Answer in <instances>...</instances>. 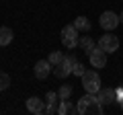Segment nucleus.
Wrapping results in <instances>:
<instances>
[{
	"instance_id": "nucleus-1",
	"label": "nucleus",
	"mask_w": 123,
	"mask_h": 115,
	"mask_svg": "<svg viewBox=\"0 0 123 115\" xmlns=\"http://www.w3.org/2000/svg\"><path fill=\"white\" fill-rule=\"evenodd\" d=\"M78 113L80 115H101L103 113V103L98 99V95H92V93H86L78 103Z\"/></svg>"
},
{
	"instance_id": "nucleus-2",
	"label": "nucleus",
	"mask_w": 123,
	"mask_h": 115,
	"mask_svg": "<svg viewBox=\"0 0 123 115\" xmlns=\"http://www.w3.org/2000/svg\"><path fill=\"white\" fill-rule=\"evenodd\" d=\"M80 78H82V89L86 90V93L97 95L98 90H101V76H98L97 70H86Z\"/></svg>"
},
{
	"instance_id": "nucleus-3",
	"label": "nucleus",
	"mask_w": 123,
	"mask_h": 115,
	"mask_svg": "<svg viewBox=\"0 0 123 115\" xmlns=\"http://www.w3.org/2000/svg\"><path fill=\"white\" fill-rule=\"evenodd\" d=\"M78 29H76V25H66L64 29H62V43H64V47H68V49H74L76 45H78V39H80V35H78Z\"/></svg>"
},
{
	"instance_id": "nucleus-4",
	"label": "nucleus",
	"mask_w": 123,
	"mask_h": 115,
	"mask_svg": "<svg viewBox=\"0 0 123 115\" xmlns=\"http://www.w3.org/2000/svg\"><path fill=\"white\" fill-rule=\"evenodd\" d=\"M119 37L117 35H111V33H107V35H103L101 39H98V47L103 49V51H107V53H113V51H117L119 49Z\"/></svg>"
},
{
	"instance_id": "nucleus-5",
	"label": "nucleus",
	"mask_w": 123,
	"mask_h": 115,
	"mask_svg": "<svg viewBox=\"0 0 123 115\" xmlns=\"http://www.w3.org/2000/svg\"><path fill=\"white\" fill-rule=\"evenodd\" d=\"M98 23H101V27L105 31H113L115 27L121 23V19H119V14H115L113 10H105V13L101 14V19H98Z\"/></svg>"
},
{
	"instance_id": "nucleus-6",
	"label": "nucleus",
	"mask_w": 123,
	"mask_h": 115,
	"mask_svg": "<svg viewBox=\"0 0 123 115\" xmlns=\"http://www.w3.org/2000/svg\"><path fill=\"white\" fill-rule=\"evenodd\" d=\"M88 60H90L92 68H105L107 66V51H103V49L97 45V47L88 53Z\"/></svg>"
},
{
	"instance_id": "nucleus-7",
	"label": "nucleus",
	"mask_w": 123,
	"mask_h": 115,
	"mask_svg": "<svg viewBox=\"0 0 123 115\" xmlns=\"http://www.w3.org/2000/svg\"><path fill=\"white\" fill-rule=\"evenodd\" d=\"M51 70H53V66L49 64V60H39V62L35 64V76L39 80H45Z\"/></svg>"
},
{
	"instance_id": "nucleus-8",
	"label": "nucleus",
	"mask_w": 123,
	"mask_h": 115,
	"mask_svg": "<svg viewBox=\"0 0 123 115\" xmlns=\"http://www.w3.org/2000/svg\"><path fill=\"white\" fill-rule=\"evenodd\" d=\"M45 101H41L39 97H31V99H27V109L31 111V113H35V115H41V113H45Z\"/></svg>"
},
{
	"instance_id": "nucleus-9",
	"label": "nucleus",
	"mask_w": 123,
	"mask_h": 115,
	"mask_svg": "<svg viewBox=\"0 0 123 115\" xmlns=\"http://www.w3.org/2000/svg\"><path fill=\"white\" fill-rule=\"evenodd\" d=\"M97 95H98L103 105H111V103L117 101V89H101Z\"/></svg>"
},
{
	"instance_id": "nucleus-10",
	"label": "nucleus",
	"mask_w": 123,
	"mask_h": 115,
	"mask_svg": "<svg viewBox=\"0 0 123 115\" xmlns=\"http://www.w3.org/2000/svg\"><path fill=\"white\" fill-rule=\"evenodd\" d=\"M74 113H78V105H74L70 99H64V101L60 99V115H74Z\"/></svg>"
},
{
	"instance_id": "nucleus-11",
	"label": "nucleus",
	"mask_w": 123,
	"mask_h": 115,
	"mask_svg": "<svg viewBox=\"0 0 123 115\" xmlns=\"http://www.w3.org/2000/svg\"><path fill=\"white\" fill-rule=\"evenodd\" d=\"M78 45H80V49H82L84 53H90L92 49L97 47V45H94V41H92V37H88V35H82L78 39Z\"/></svg>"
},
{
	"instance_id": "nucleus-12",
	"label": "nucleus",
	"mask_w": 123,
	"mask_h": 115,
	"mask_svg": "<svg viewBox=\"0 0 123 115\" xmlns=\"http://www.w3.org/2000/svg\"><path fill=\"white\" fill-rule=\"evenodd\" d=\"M12 37H14V33H12L10 27H0V47L2 45H8L12 41Z\"/></svg>"
},
{
	"instance_id": "nucleus-13",
	"label": "nucleus",
	"mask_w": 123,
	"mask_h": 115,
	"mask_svg": "<svg viewBox=\"0 0 123 115\" xmlns=\"http://www.w3.org/2000/svg\"><path fill=\"white\" fill-rule=\"evenodd\" d=\"M74 25H76V29L78 31H82V33H86V31H90V21H88L86 17H76L74 19Z\"/></svg>"
},
{
	"instance_id": "nucleus-14",
	"label": "nucleus",
	"mask_w": 123,
	"mask_h": 115,
	"mask_svg": "<svg viewBox=\"0 0 123 115\" xmlns=\"http://www.w3.org/2000/svg\"><path fill=\"white\" fill-rule=\"evenodd\" d=\"M53 74H55L57 78H66V76L72 74V70L68 66H64V64H57V66H53Z\"/></svg>"
},
{
	"instance_id": "nucleus-15",
	"label": "nucleus",
	"mask_w": 123,
	"mask_h": 115,
	"mask_svg": "<svg viewBox=\"0 0 123 115\" xmlns=\"http://www.w3.org/2000/svg\"><path fill=\"white\" fill-rule=\"evenodd\" d=\"M47 60H49V64H51V66H57V64H62V60H64V53L57 51V49H53V51H49Z\"/></svg>"
},
{
	"instance_id": "nucleus-16",
	"label": "nucleus",
	"mask_w": 123,
	"mask_h": 115,
	"mask_svg": "<svg viewBox=\"0 0 123 115\" xmlns=\"http://www.w3.org/2000/svg\"><path fill=\"white\" fill-rule=\"evenodd\" d=\"M45 113H49V115H53V113H60V99H55V101H47Z\"/></svg>"
},
{
	"instance_id": "nucleus-17",
	"label": "nucleus",
	"mask_w": 123,
	"mask_h": 115,
	"mask_svg": "<svg viewBox=\"0 0 123 115\" xmlns=\"http://www.w3.org/2000/svg\"><path fill=\"white\" fill-rule=\"evenodd\" d=\"M72 93H74V89H72L70 84H64V86L57 90V95H60L62 101H64V99H70V97H72Z\"/></svg>"
},
{
	"instance_id": "nucleus-18",
	"label": "nucleus",
	"mask_w": 123,
	"mask_h": 115,
	"mask_svg": "<svg viewBox=\"0 0 123 115\" xmlns=\"http://www.w3.org/2000/svg\"><path fill=\"white\" fill-rule=\"evenodd\" d=\"M8 86H10V76L0 70V90H6Z\"/></svg>"
},
{
	"instance_id": "nucleus-19",
	"label": "nucleus",
	"mask_w": 123,
	"mask_h": 115,
	"mask_svg": "<svg viewBox=\"0 0 123 115\" xmlns=\"http://www.w3.org/2000/svg\"><path fill=\"white\" fill-rule=\"evenodd\" d=\"M84 72H86V66H84V64H80V62H76V66H74V70H72V74H76V76H82Z\"/></svg>"
},
{
	"instance_id": "nucleus-20",
	"label": "nucleus",
	"mask_w": 123,
	"mask_h": 115,
	"mask_svg": "<svg viewBox=\"0 0 123 115\" xmlns=\"http://www.w3.org/2000/svg\"><path fill=\"white\" fill-rule=\"evenodd\" d=\"M119 107H121V111H123V97L119 99Z\"/></svg>"
},
{
	"instance_id": "nucleus-21",
	"label": "nucleus",
	"mask_w": 123,
	"mask_h": 115,
	"mask_svg": "<svg viewBox=\"0 0 123 115\" xmlns=\"http://www.w3.org/2000/svg\"><path fill=\"white\" fill-rule=\"evenodd\" d=\"M119 19H121V23H123V13H121V14H119Z\"/></svg>"
}]
</instances>
